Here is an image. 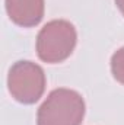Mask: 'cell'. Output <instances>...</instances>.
<instances>
[{
  "instance_id": "6da1fadb",
  "label": "cell",
  "mask_w": 124,
  "mask_h": 125,
  "mask_svg": "<svg viewBox=\"0 0 124 125\" xmlns=\"http://www.w3.org/2000/svg\"><path fill=\"white\" fill-rule=\"evenodd\" d=\"M85 118V100L72 89H54L37 112V125H80Z\"/></svg>"
},
{
  "instance_id": "7a4b0ae2",
  "label": "cell",
  "mask_w": 124,
  "mask_h": 125,
  "mask_svg": "<svg viewBox=\"0 0 124 125\" xmlns=\"http://www.w3.org/2000/svg\"><path fill=\"white\" fill-rule=\"evenodd\" d=\"M77 42L74 26L64 19L47 22L37 36V54L39 60L48 64H57L67 60Z\"/></svg>"
},
{
  "instance_id": "3957f363",
  "label": "cell",
  "mask_w": 124,
  "mask_h": 125,
  "mask_svg": "<svg viewBox=\"0 0 124 125\" xmlns=\"http://www.w3.org/2000/svg\"><path fill=\"white\" fill-rule=\"evenodd\" d=\"M45 73L41 65L28 60L16 61L9 70L7 87L12 97L24 105H32L44 94Z\"/></svg>"
},
{
  "instance_id": "277c9868",
  "label": "cell",
  "mask_w": 124,
  "mask_h": 125,
  "mask_svg": "<svg viewBox=\"0 0 124 125\" xmlns=\"http://www.w3.org/2000/svg\"><path fill=\"white\" fill-rule=\"evenodd\" d=\"M44 0H6L10 21L22 28L37 26L44 18Z\"/></svg>"
},
{
  "instance_id": "5b68a950",
  "label": "cell",
  "mask_w": 124,
  "mask_h": 125,
  "mask_svg": "<svg viewBox=\"0 0 124 125\" xmlns=\"http://www.w3.org/2000/svg\"><path fill=\"white\" fill-rule=\"evenodd\" d=\"M111 73L118 83L124 84V47L117 50L111 57Z\"/></svg>"
},
{
  "instance_id": "8992f818",
  "label": "cell",
  "mask_w": 124,
  "mask_h": 125,
  "mask_svg": "<svg viewBox=\"0 0 124 125\" xmlns=\"http://www.w3.org/2000/svg\"><path fill=\"white\" fill-rule=\"evenodd\" d=\"M115 4H117V7L120 9V12L123 13V16H124V0H115Z\"/></svg>"
}]
</instances>
